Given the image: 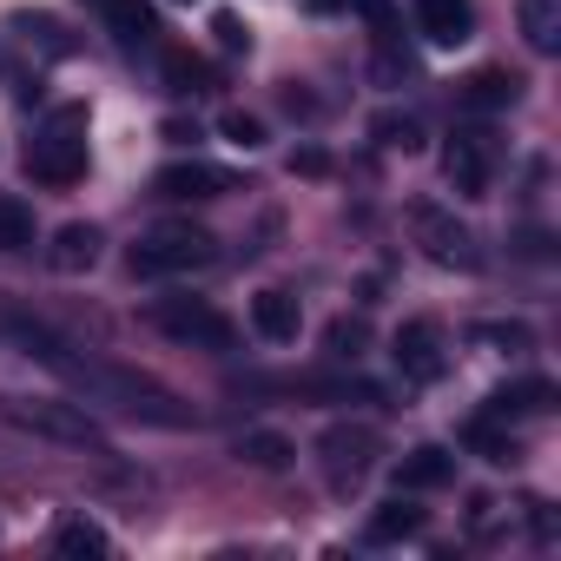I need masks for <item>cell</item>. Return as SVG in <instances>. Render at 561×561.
<instances>
[{"label": "cell", "instance_id": "1", "mask_svg": "<svg viewBox=\"0 0 561 561\" xmlns=\"http://www.w3.org/2000/svg\"><path fill=\"white\" fill-rule=\"evenodd\" d=\"M8 344H21L34 364H47L87 410H119V416H139V423H159V430H185V423H198L192 416V403L185 397H172L159 377H146V370H126V364H113V357H93V351H80L73 337H60L54 324H41V318H14V331H8Z\"/></svg>", "mask_w": 561, "mask_h": 561}, {"label": "cell", "instance_id": "2", "mask_svg": "<svg viewBox=\"0 0 561 561\" xmlns=\"http://www.w3.org/2000/svg\"><path fill=\"white\" fill-rule=\"evenodd\" d=\"M211 257H218V238L198 231V225H152V231L126 251L133 277H185V271H205Z\"/></svg>", "mask_w": 561, "mask_h": 561}, {"label": "cell", "instance_id": "3", "mask_svg": "<svg viewBox=\"0 0 561 561\" xmlns=\"http://www.w3.org/2000/svg\"><path fill=\"white\" fill-rule=\"evenodd\" d=\"M27 179L34 185H80L87 179V106L54 113V126L27 146Z\"/></svg>", "mask_w": 561, "mask_h": 561}, {"label": "cell", "instance_id": "4", "mask_svg": "<svg viewBox=\"0 0 561 561\" xmlns=\"http://www.w3.org/2000/svg\"><path fill=\"white\" fill-rule=\"evenodd\" d=\"M0 416H8L14 430H27V436L60 443V449H100V456H106V436H100V423L87 416V403H34V397H0Z\"/></svg>", "mask_w": 561, "mask_h": 561}, {"label": "cell", "instance_id": "5", "mask_svg": "<svg viewBox=\"0 0 561 561\" xmlns=\"http://www.w3.org/2000/svg\"><path fill=\"white\" fill-rule=\"evenodd\" d=\"M377 456H383V436H377L370 423H331V430L318 436V469H324V482H331L337 495L364 489V476L377 469Z\"/></svg>", "mask_w": 561, "mask_h": 561}, {"label": "cell", "instance_id": "6", "mask_svg": "<svg viewBox=\"0 0 561 561\" xmlns=\"http://www.w3.org/2000/svg\"><path fill=\"white\" fill-rule=\"evenodd\" d=\"M152 324H159L172 344H192V351H231V344H238L231 318H225L218 305H205V298H159V305H152Z\"/></svg>", "mask_w": 561, "mask_h": 561}, {"label": "cell", "instance_id": "7", "mask_svg": "<svg viewBox=\"0 0 561 561\" xmlns=\"http://www.w3.org/2000/svg\"><path fill=\"white\" fill-rule=\"evenodd\" d=\"M410 231H416V244L436 257V264H449V271H482V251H476V231L456 218V211H443V205H410Z\"/></svg>", "mask_w": 561, "mask_h": 561}, {"label": "cell", "instance_id": "8", "mask_svg": "<svg viewBox=\"0 0 561 561\" xmlns=\"http://www.w3.org/2000/svg\"><path fill=\"white\" fill-rule=\"evenodd\" d=\"M443 179L456 198H489V179H495V139L482 126H456L449 146H443Z\"/></svg>", "mask_w": 561, "mask_h": 561}, {"label": "cell", "instance_id": "9", "mask_svg": "<svg viewBox=\"0 0 561 561\" xmlns=\"http://www.w3.org/2000/svg\"><path fill=\"white\" fill-rule=\"evenodd\" d=\"M390 357L403 370V383H436L449 370V344H443V324L436 318H410L397 337H390Z\"/></svg>", "mask_w": 561, "mask_h": 561}, {"label": "cell", "instance_id": "10", "mask_svg": "<svg viewBox=\"0 0 561 561\" xmlns=\"http://www.w3.org/2000/svg\"><path fill=\"white\" fill-rule=\"evenodd\" d=\"M152 192L159 198H225V192H238V172L205 165V159H185V165H165L152 179Z\"/></svg>", "mask_w": 561, "mask_h": 561}, {"label": "cell", "instance_id": "11", "mask_svg": "<svg viewBox=\"0 0 561 561\" xmlns=\"http://www.w3.org/2000/svg\"><path fill=\"white\" fill-rule=\"evenodd\" d=\"M251 331H257L264 344H298L305 305H298L291 291H257V298H251Z\"/></svg>", "mask_w": 561, "mask_h": 561}, {"label": "cell", "instance_id": "12", "mask_svg": "<svg viewBox=\"0 0 561 561\" xmlns=\"http://www.w3.org/2000/svg\"><path fill=\"white\" fill-rule=\"evenodd\" d=\"M416 27L436 47H462L476 34V8H469V0H416Z\"/></svg>", "mask_w": 561, "mask_h": 561}, {"label": "cell", "instance_id": "13", "mask_svg": "<svg viewBox=\"0 0 561 561\" xmlns=\"http://www.w3.org/2000/svg\"><path fill=\"white\" fill-rule=\"evenodd\" d=\"M93 8L106 14L113 41H119L126 54H139V47H152V41H159V14L146 8V0H93Z\"/></svg>", "mask_w": 561, "mask_h": 561}, {"label": "cell", "instance_id": "14", "mask_svg": "<svg viewBox=\"0 0 561 561\" xmlns=\"http://www.w3.org/2000/svg\"><path fill=\"white\" fill-rule=\"evenodd\" d=\"M47 264L60 271V277H80V271H93L100 264V225H60L54 231V244H47Z\"/></svg>", "mask_w": 561, "mask_h": 561}, {"label": "cell", "instance_id": "15", "mask_svg": "<svg viewBox=\"0 0 561 561\" xmlns=\"http://www.w3.org/2000/svg\"><path fill=\"white\" fill-rule=\"evenodd\" d=\"M443 482H456V456L443 443H423V449H410L397 462V489L403 495H423V489H443Z\"/></svg>", "mask_w": 561, "mask_h": 561}, {"label": "cell", "instance_id": "16", "mask_svg": "<svg viewBox=\"0 0 561 561\" xmlns=\"http://www.w3.org/2000/svg\"><path fill=\"white\" fill-rule=\"evenodd\" d=\"M469 113H502V106H515L522 100V80L508 73V67H482V73H469L462 80V93H456Z\"/></svg>", "mask_w": 561, "mask_h": 561}, {"label": "cell", "instance_id": "17", "mask_svg": "<svg viewBox=\"0 0 561 561\" xmlns=\"http://www.w3.org/2000/svg\"><path fill=\"white\" fill-rule=\"evenodd\" d=\"M423 522H430V515H423V508H416V502L397 489V502H383V508L364 522V541H370V548H390V541H410V535H423Z\"/></svg>", "mask_w": 561, "mask_h": 561}, {"label": "cell", "instance_id": "18", "mask_svg": "<svg viewBox=\"0 0 561 561\" xmlns=\"http://www.w3.org/2000/svg\"><path fill=\"white\" fill-rule=\"evenodd\" d=\"M548 403H554V383H548V377H515V383H502V390L489 397V416L515 423V416H541Z\"/></svg>", "mask_w": 561, "mask_h": 561}, {"label": "cell", "instance_id": "19", "mask_svg": "<svg viewBox=\"0 0 561 561\" xmlns=\"http://www.w3.org/2000/svg\"><path fill=\"white\" fill-rule=\"evenodd\" d=\"M515 21H522V41L535 54L561 47V0H515Z\"/></svg>", "mask_w": 561, "mask_h": 561}, {"label": "cell", "instance_id": "20", "mask_svg": "<svg viewBox=\"0 0 561 561\" xmlns=\"http://www.w3.org/2000/svg\"><path fill=\"white\" fill-rule=\"evenodd\" d=\"M462 443H469L482 462H515V456H522V449H515V436H508V423H502V416H489V410L462 423Z\"/></svg>", "mask_w": 561, "mask_h": 561}, {"label": "cell", "instance_id": "21", "mask_svg": "<svg viewBox=\"0 0 561 561\" xmlns=\"http://www.w3.org/2000/svg\"><path fill=\"white\" fill-rule=\"evenodd\" d=\"M159 67H165V93H185V100H192V93H205V87H211V67H205L198 54H185V47H165V60H159Z\"/></svg>", "mask_w": 561, "mask_h": 561}, {"label": "cell", "instance_id": "22", "mask_svg": "<svg viewBox=\"0 0 561 561\" xmlns=\"http://www.w3.org/2000/svg\"><path fill=\"white\" fill-rule=\"evenodd\" d=\"M238 456H244L251 469H291L298 449L277 436V430H244V436H238Z\"/></svg>", "mask_w": 561, "mask_h": 561}, {"label": "cell", "instance_id": "23", "mask_svg": "<svg viewBox=\"0 0 561 561\" xmlns=\"http://www.w3.org/2000/svg\"><path fill=\"white\" fill-rule=\"evenodd\" d=\"M0 251H34V205L0 192Z\"/></svg>", "mask_w": 561, "mask_h": 561}, {"label": "cell", "instance_id": "24", "mask_svg": "<svg viewBox=\"0 0 561 561\" xmlns=\"http://www.w3.org/2000/svg\"><path fill=\"white\" fill-rule=\"evenodd\" d=\"M370 139L390 146V152H423V119L416 113H377L370 119Z\"/></svg>", "mask_w": 561, "mask_h": 561}, {"label": "cell", "instance_id": "25", "mask_svg": "<svg viewBox=\"0 0 561 561\" xmlns=\"http://www.w3.org/2000/svg\"><path fill=\"white\" fill-rule=\"evenodd\" d=\"M54 548H60V554H106L113 535H106L100 522H87V515H67V522L54 528Z\"/></svg>", "mask_w": 561, "mask_h": 561}, {"label": "cell", "instance_id": "26", "mask_svg": "<svg viewBox=\"0 0 561 561\" xmlns=\"http://www.w3.org/2000/svg\"><path fill=\"white\" fill-rule=\"evenodd\" d=\"M324 351H331V364H357V357L370 351V324H364V318H331Z\"/></svg>", "mask_w": 561, "mask_h": 561}, {"label": "cell", "instance_id": "27", "mask_svg": "<svg viewBox=\"0 0 561 561\" xmlns=\"http://www.w3.org/2000/svg\"><path fill=\"white\" fill-rule=\"evenodd\" d=\"M218 133H225L231 146H244V152H257V146H264V119H251V113H238V106L218 119Z\"/></svg>", "mask_w": 561, "mask_h": 561}, {"label": "cell", "instance_id": "28", "mask_svg": "<svg viewBox=\"0 0 561 561\" xmlns=\"http://www.w3.org/2000/svg\"><path fill=\"white\" fill-rule=\"evenodd\" d=\"M469 337L476 344H495V351H528V324H476Z\"/></svg>", "mask_w": 561, "mask_h": 561}, {"label": "cell", "instance_id": "29", "mask_svg": "<svg viewBox=\"0 0 561 561\" xmlns=\"http://www.w3.org/2000/svg\"><path fill=\"white\" fill-rule=\"evenodd\" d=\"M211 34H218V47H225V54H244V47H251V27H244L238 14H218V21H211Z\"/></svg>", "mask_w": 561, "mask_h": 561}, {"label": "cell", "instance_id": "30", "mask_svg": "<svg viewBox=\"0 0 561 561\" xmlns=\"http://www.w3.org/2000/svg\"><path fill=\"white\" fill-rule=\"evenodd\" d=\"M291 172H305V179H318V172H331V159H324L318 146H305V152L291 159Z\"/></svg>", "mask_w": 561, "mask_h": 561}, {"label": "cell", "instance_id": "31", "mask_svg": "<svg viewBox=\"0 0 561 561\" xmlns=\"http://www.w3.org/2000/svg\"><path fill=\"white\" fill-rule=\"evenodd\" d=\"M14 318H21V311H14L8 298H0V344H8V331H14Z\"/></svg>", "mask_w": 561, "mask_h": 561}, {"label": "cell", "instance_id": "32", "mask_svg": "<svg viewBox=\"0 0 561 561\" xmlns=\"http://www.w3.org/2000/svg\"><path fill=\"white\" fill-rule=\"evenodd\" d=\"M311 8H324V14H337V8H351V0H311Z\"/></svg>", "mask_w": 561, "mask_h": 561}]
</instances>
